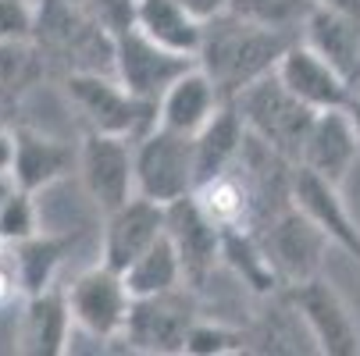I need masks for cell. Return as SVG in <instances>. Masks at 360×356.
Masks as SVG:
<instances>
[{
    "instance_id": "d590c367",
    "label": "cell",
    "mask_w": 360,
    "mask_h": 356,
    "mask_svg": "<svg viewBox=\"0 0 360 356\" xmlns=\"http://www.w3.org/2000/svg\"><path fill=\"white\" fill-rule=\"evenodd\" d=\"M72 4H79V8H82V0H72Z\"/></svg>"
},
{
    "instance_id": "8fae6325",
    "label": "cell",
    "mask_w": 360,
    "mask_h": 356,
    "mask_svg": "<svg viewBox=\"0 0 360 356\" xmlns=\"http://www.w3.org/2000/svg\"><path fill=\"white\" fill-rule=\"evenodd\" d=\"M165 232L179 253L182 264V282L189 289H200L211 278L221 249V228L196 207L193 196H182L165 207Z\"/></svg>"
},
{
    "instance_id": "9c48e42d",
    "label": "cell",
    "mask_w": 360,
    "mask_h": 356,
    "mask_svg": "<svg viewBox=\"0 0 360 356\" xmlns=\"http://www.w3.org/2000/svg\"><path fill=\"white\" fill-rule=\"evenodd\" d=\"M200 314L193 310V303L186 299L182 289L172 292H158V296H143L132 299L122 338L129 342V349L136 352H158V356H172L182 352L186 331Z\"/></svg>"
},
{
    "instance_id": "7a4b0ae2",
    "label": "cell",
    "mask_w": 360,
    "mask_h": 356,
    "mask_svg": "<svg viewBox=\"0 0 360 356\" xmlns=\"http://www.w3.org/2000/svg\"><path fill=\"white\" fill-rule=\"evenodd\" d=\"M232 104L246 125V132L253 139H261L264 146H271L278 157L285 161H300V146L307 139V128L314 121V107H307L300 96H292L275 72L253 79L250 86H243Z\"/></svg>"
},
{
    "instance_id": "7402d4cb",
    "label": "cell",
    "mask_w": 360,
    "mask_h": 356,
    "mask_svg": "<svg viewBox=\"0 0 360 356\" xmlns=\"http://www.w3.org/2000/svg\"><path fill=\"white\" fill-rule=\"evenodd\" d=\"M132 25L153 43H161L165 50L189 54V58H196L203 39V22H196L179 0H136Z\"/></svg>"
},
{
    "instance_id": "7c38bea8",
    "label": "cell",
    "mask_w": 360,
    "mask_h": 356,
    "mask_svg": "<svg viewBox=\"0 0 360 356\" xmlns=\"http://www.w3.org/2000/svg\"><path fill=\"white\" fill-rule=\"evenodd\" d=\"M275 75L292 96H300L303 104L314 107V111L346 107V100L353 93V82L342 72H335L318 50H311L300 36L285 46V54L275 65Z\"/></svg>"
},
{
    "instance_id": "44dd1931",
    "label": "cell",
    "mask_w": 360,
    "mask_h": 356,
    "mask_svg": "<svg viewBox=\"0 0 360 356\" xmlns=\"http://www.w3.org/2000/svg\"><path fill=\"white\" fill-rule=\"evenodd\" d=\"M82 239V228L75 232H36L22 242H15V257H11V268L18 275V285H22V296H32V292H43L54 285L61 264L68 261V253L75 249V242Z\"/></svg>"
},
{
    "instance_id": "f546056e",
    "label": "cell",
    "mask_w": 360,
    "mask_h": 356,
    "mask_svg": "<svg viewBox=\"0 0 360 356\" xmlns=\"http://www.w3.org/2000/svg\"><path fill=\"white\" fill-rule=\"evenodd\" d=\"M82 11L108 32H122L132 25L136 0H82Z\"/></svg>"
},
{
    "instance_id": "d6986e66",
    "label": "cell",
    "mask_w": 360,
    "mask_h": 356,
    "mask_svg": "<svg viewBox=\"0 0 360 356\" xmlns=\"http://www.w3.org/2000/svg\"><path fill=\"white\" fill-rule=\"evenodd\" d=\"M246 143V125L236 111L232 100H221L218 111L193 132V168H196V182L214 178L221 171H229L239 161V150Z\"/></svg>"
},
{
    "instance_id": "d4e9b609",
    "label": "cell",
    "mask_w": 360,
    "mask_h": 356,
    "mask_svg": "<svg viewBox=\"0 0 360 356\" xmlns=\"http://www.w3.org/2000/svg\"><path fill=\"white\" fill-rule=\"evenodd\" d=\"M122 282L129 289L132 299H143V296H158V292H172V289H182V264H179V253L168 239V232H161L153 239L139 257L122 271Z\"/></svg>"
},
{
    "instance_id": "ac0fdd59",
    "label": "cell",
    "mask_w": 360,
    "mask_h": 356,
    "mask_svg": "<svg viewBox=\"0 0 360 356\" xmlns=\"http://www.w3.org/2000/svg\"><path fill=\"white\" fill-rule=\"evenodd\" d=\"M300 39L318 50V54L342 72L353 86H356V68H360V18L328 11V8H311V15L300 25Z\"/></svg>"
},
{
    "instance_id": "e0dca14e",
    "label": "cell",
    "mask_w": 360,
    "mask_h": 356,
    "mask_svg": "<svg viewBox=\"0 0 360 356\" xmlns=\"http://www.w3.org/2000/svg\"><path fill=\"white\" fill-rule=\"evenodd\" d=\"M79 164V146L43 136L36 128H18L15 132V164H11V182L25 192H43L54 182H61L68 171Z\"/></svg>"
},
{
    "instance_id": "ba28073f",
    "label": "cell",
    "mask_w": 360,
    "mask_h": 356,
    "mask_svg": "<svg viewBox=\"0 0 360 356\" xmlns=\"http://www.w3.org/2000/svg\"><path fill=\"white\" fill-rule=\"evenodd\" d=\"M65 299L72 310V324H79L82 331H89L93 338H104V342L122 338V328L132 307V296L122 282V271L96 264L65 289Z\"/></svg>"
},
{
    "instance_id": "8d00e7d4",
    "label": "cell",
    "mask_w": 360,
    "mask_h": 356,
    "mask_svg": "<svg viewBox=\"0 0 360 356\" xmlns=\"http://www.w3.org/2000/svg\"><path fill=\"white\" fill-rule=\"evenodd\" d=\"M356 82H360V68H356Z\"/></svg>"
},
{
    "instance_id": "f1b7e54d",
    "label": "cell",
    "mask_w": 360,
    "mask_h": 356,
    "mask_svg": "<svg viewBox=\"0 0 360 356\" xmlns=\"http://www.w3.org/2000/svg\"><path fill=\"white\" fill-rule=\"evenodd\" d=\"M36 36L32 0H0V46H22Z\"/></svg>"
},
{
    "instance_id": "5b68a950",
    "label": "cell",
    "mask_w": 360,
    "mask_h": 356,
    "mask_svg": "<svg viewBox=\"0 0 360 356\" xmlns=\"http://www.w3.org/2000/svg\"><path fill=\"white\" fill-rule=\"evenodd\" d=\"M253 232H257V239H261V246L268 253V264H271V271H275L282 289L321 275L328 239L314 225V218L303 214L296 203H285L282 211H275Z\"/></svg>"
},
{
    "instance_id": "52a82bcc",
    "label": "cell",
    "mask_w": 360,
    "mask_h": 356,
    "mask_svg": "<svg viewBox=\"0 0 360 356\" xmlns=\"http://www.w3.org/2000/svg\"><path fill=\"white\" fill-rule=\"evenodd\" d=\"M285 307L307 324L311 338L318 342V352L325 356H360V328L346 307V299L339 296V289L314 275L307 282L285 285L282 289Z\"/></svg>"
},
{
    "instance_id": "2e32d148",
    "label": "cell",
    "mask_w": 360,
    "mask_h": 356,
    "mask_svg": "<svg viewBox=\"0 0 360 356\" xmlns=\"http://www.w3.org/2000/svg\"><path fill=\"white\" fill-rule=\"evenodd\" d=\"M68 331H72V310L61 289H43L32 296H22L18 314V335L15 349L25 356H61L68 352Z\"/></svg>"
},
{
    "instance_id": "4fadbf2b",
    "label": "cell",
    "mask_w": 360,
    "mask_h": 356,
    "mask_svg": "<svg viewBox=\"0 0 360 356\" xmlns=\"http://www.w3.org/2000/svg\"><path fill=\"white\" fill-rule=\"evenodd\" d=\"M356 157H360V146H356V132L349 125V114H346V107H332V111L314 114L296 164L318 178H325V182H332V185H342Z\"/></svg>"
},
{
    "instance_id": "d6a6232c",
    "label": "cell",
    "mask_w": 360,
    "mask_h": 356,
    "mask_svg": "<svg viewBox=\"0 0 360 356\" xmlns=\"http://www.w3.org/2000/svg\"><path fill=\"white\" fill-rule=\"evenodd\" d=\"M11 164H15V132L0 128V178L11 175Z\"/></svg>"
},
{
    "instance_id": "836d02e7",
    "label": "cell",
    "mask_w": 360,
    "mask_h": 356,
    "mask_svg": "<svg viewBox=\"0 0 360 356\" xmlns=\"http://www.w3.org/2000/svg\"><path fill=\"white\" fill-rule=\"evenodd\" d=\"M318 8H328V11H339V15H349V18H360V0H314Z\"/></svg>"
},
{
    "instance_id": "4dcf8cb0",
    "label": "cell",
    "mask_w": 360,
    "mask_h": 356,
    "mask_svg": "<svg viewBox=\"0 0 360 356\" xmlns=\"http://www.w3.org/2000/svg\"><path fill=\"white\" fill-rule=\"evenodd\" d=\"M22 299V285H18V275L11 268V261H0V310L15 307Z\"/></svg>"
},
{
    "instance_id": "5bb4252c",
    "label": "cell",
    "mask_w": 360,
    "mask_h": 356,
    "mask_svg": "<svg viewBox=\"0 0 360 356\" xmlns=\"http://www.w3.org/2000/svg\"><path fill=\"white\" fill-rule=\"evenodd\" d=\"M165 232V207L146 196H129L122 207L104 214V242H100V264L125 271L139 253Z\"/></svg>"
},
{
    "instance_id": "1f68e13d",
    "label": "cell",
    "mask_w": 360,
    "mask_h": 356,
    "mask_svg": "<svg viewBox=\"0 0 360 356\" xmlns=\"http://www.w3.org/2000/svg\"><path fill=\"white\" fill-rule=\"evenodd\" d=\"M179 4H182L196 22H211V18H218V15L229 11V0H179Z\"/></svg>"
},
{
    "instance_id": "277c9868",
    "label": "cell",
    "mask_w": 360,
    "mask_h": 356,
    "mask_svg": "<svg viewBox=\"0 0 360 356\" xmlns=\"http://www.w3.org/2000/svg\"><path fill=\"white\" fill-rule=\"evenodd\" d=\"M65 96L72 100V107L86 118L93 132L136 139L150 125H158V107L136 100L118 79H108L104 72L75 68L65 79Z\"/></svg>"
},
{
    "instance_id": "6da1fadb",
    "label": "cell",
    "mask_w": 360,
    "mask_h": 356,
    "mask_svg": "<svg viewBox=\"0 0 360 356\" xmlns=\"http://www.w3.org/2000/svg\"><path fill=\"white\" fill-rule=\"evenodd\" d=\"M296 36L300 32H292V29L253 25V22H243L225 11L211 22H203L196 65L207 72V79L214 82L221 100H232L253 79L275 72L278 58L285 54V46Z\"/></svg>"
},
{
    "instance_id": "74e56055",
    "label": "cell",
    "mask_w": 360,
    "mask_h": 356,
    "mask_svg": "<svg viewBox=\"0 0 360 356\" xmlns=\"http://www.w3.org/2000/svg\"><path fill=\"white\" fill-rule=\"evenodd\" d=\"M0 249H4V242H0Z\"/></svg>"
},
{
    "instance_id": "484cf974",
    "label": "cell",
    "mask_w": 360,
    "mask_h": 356,
    "mask_svg": "<svg viewBox=\"0 0 360 356\" xmlns=\"http://www.w3.org/2000/svg\"><path fill=\"white\" fill-rule=\"evenodd\" d=\"M311 8H314V0H229V15L253 22V25L292 29V32H300Z\"/></svg>"
},
{
    "instance_id": "ffe728a7",
    "label": "cell",
    "mask_w": 360,
    "mask_h": 356,
    "mask_svg": "<svg viewBox=\"0 0 360 356\" xmlns=\"http://www.w3.org/2000/svg\"><path fill=\"white\" fill-rule=\"evenodd\" d=\"M218 104H221V96H218L214 82L207 79V72H203L200 65H193L158 100V125H165L172 132H182V136H193L218 111Z\"/></svg>"
},
{
    "instance_id": "e575fe53",
    "label": "cell",
    "mask_w": 360,
    "mask_h": 356,
    "mask_svg": "<svg viewBox=\"0 0 360 356\" xmlns=\"http://www.w3.org/2000/svg\"><path fill=\"white\" fill-rule=\"evenodd\" d=\"M346 114H349V125H353L356 146H360V89H356V86H353V93H349V100H346Z\"/></svg>"
},
{
    "instance_id": "83f0119b",
    "label": "cell",
    "mask_w": 360,
    "mask_h": 356,
    "mask_svg": "<svg viewBox=\"0 0 360 356\" xmlns=\"http://www.w3.org/2000/svg\"><path fill=\"white\" fill-rule=\"evenodd\" d=\"M39 232V211H36V192L25 189H11L4 199H0V242L15 246L29 235Z\"/></svg>"
},
{
    "instance_id": "3957f363",
    "label": "cell",
    "mask_w": 360,
    "mask_h": 356,
    "mask_svg": "<svg viewBox=\"0 0 360 356\" xmlns=\"http://www.w3.org/2000/svg\"><path fill=\"white\" fill-rule=\"evenodd\" d=\"M132 182L136 196H146L153 203L182 199L196 185L193 168V136L172 132L165 125H150L143 136L132 139Z\"/></svg>"
},
{
    "instance_id": "cb8c5ba5",
    "label": "cell",
    "mask_w": 360,
    "mask_h": 356,
    "mask_svg": "<svg viewBox=\"0 0 360 356\" xmlns=\"http://www.w3.org/2000/svg\"><path fill=\"white\" fill-rule=\"evenodd\" d=\"M218 261L257 296H271L278 292V278L268 264V253L257 239L253 228H221V249H218Z\"/></svg>"
},
{
    "instance_id": "9a60e30c",
    "label": "cell",
    "mask_w": 360,
    "mask_h": 356,
    "mask_svg": "<svg viewBox=\"0 0 360 356\" xmlns=\"http://www.w3.org/2000/svg\"><path fill=\"white\" fill-rule=\"evenodd\" d=\"M289 199L296 203L303 214L314 218V225L325 232L328 242H335L342 253H349V257L360 264V228H356V221L349 218L346 203L339 199V185H332V182L311 175V171L300 168V164H292Z\"/></svg>"
},
{
    "instance_id": "603a6c76",
    "label": "cell",
    "mask_w": 360,
    "mask_h": 356,
    "mask_svg": "<svg viewBox=\"0 0 360 356\" xmlns=\"http://www.w3.org/2000/svg\"><path fill=\"white\" fill-rule=\"evenodd\" d=\"M189 196L218 228H253V192L236 164L214 178L196 182Z\"/></svg>"
},
{
    "instance_id": "f35d334b",
    "label": "cell",
    "mask_w": 360,
    "mask_h": 356,
    "mask_svg": "<svg viewBox=\"0 0 360 356\" xmlns=\"http://www.w3.org/2000/svg\"><path fill=\"white\" fill-rule=\"evenodd\" d=\"M356 86H360V82H356Z\"/></svg>"
},
{
    "instance_id": "8992f818",
    "label": "cell",
    "mask_w": 360,
    "mask_h": 356,
    "mask_svg": "<svg viewBox=\"0 0 360 356\" xmlns=\"http://www.w3.org/2000/svg\"><path fill=\"white\" fill-rule=\"evenodd\" d=\"M196 65V58L189 54H175V50H165L161 43H153L150 36H143L136 25L111 32V68L115 79L143 104H153L165 96V89Z\"/></svg>"
},
{
    "instance_id": "30bf717a",
    "label": "cell",
    "mask_w": 360,
    "mask_h": 356,
    "mask_svg": "<svg viewBox=\"0 0 360 356\" xmlns=\"http://www.w3.org/2000/svg\"><path fill=\"white\" fill-rule=\"evenodd\" d=\"M79 175L89 192V199L100 211H115L129 196H136L132 182V139L108 136V132H86L79 143Z\"/></svg>"
},
{
    "instance_id": "4316f807",
    "label": "cell",
    "mask_w": 360,
    "mask_h": 356,
    "mask_svg": "<svg viewBox=\"0 0 360 356\" xmlns=\"http://www.w3.org/2000/svg\"><path fill=\"white\" fill-rule=\"evenodd\" d=\"M250 349V335L243 328L221 324V321H203L196 317L186 331L182 352L186 356H232V352H246Z\"/></svg>"
}]
</instances>
